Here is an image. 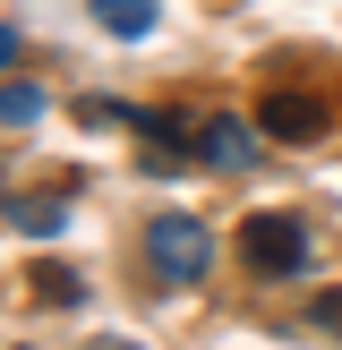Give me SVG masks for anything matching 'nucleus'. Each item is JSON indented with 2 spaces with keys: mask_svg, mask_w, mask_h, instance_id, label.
I'll return each mask as SVG.
<instances>
[{
  "mask_svg": "<svg viewBox=\"0 0 342 350\" xmlns=\"http://www.w3.org/2000/svg\"><path fill=\"white\" fill-rule=\"evenodd\" d=\"M239 265L265 273V282H291V273L308 265V231L291 214H248L239 222Z\"/></svg>",
  "mask_w": 342,
  "mask_h": 350,
  "instance_id": "2",
  "label": "nucleus"
},
{
  "mask_svg": "<svg viewBox=\"0 0 342 350\" xmlns=\"http://www.w3.org/2000/svg\"><path fill=\"white\" fill-rule=\"evenodd\" d=\"M9 222H17V231H34V239H51V231H60V197H17Z\"/></svg>",
  "mask_w": 342,
  "mask_h": 350,
  "instance_id": "8",
  "label": "nucleus"
},
{
  "mask_svg": "<svg viewBox=\"0 0 342 350\" xmlns=\"http://www.w3.org/2000/svg\"><path fill=\"white\" fill-rule=\"evenodd\" d=\"M94 26H111L120 43H137V34H154V0H94Z\"/></svg>",
  "mask_w": 342,
  "mask_h": 350,
  "instance_id": "5",
  "label": "nucleus"
},
{
  "mask_svg": "<svg viewBox=\"0 0 342 350\" xmlns=\"http://www.w3.org/2000/svg\"><path fill=\"white\" fill-rule=\"evenodd\" d=\"M197 146H205V163H214V171H248L256 146H265V129H248V120H205Z\"/></svg>",
  "mask_w": 342,
  "mask_h": 350,
  "instance_id": "4",
  "label": "nucleus"
},
{
  "mask_svg": "<svg viewBox=\"0 0 342 350\" xmlns=\"http://www.w3.org/2000/svg\"><path fill=\"white\" fill-rule=\"evenodd\" d=\"M26 291H34L43 308H77V299H86V282H77L68 265H34V282H26Z\"/></svg>",
  "mask_w": 342,
  "mask_h": 350,
  "instance_id": "6",
  "label": "nucleus"
},
{
  "mask_svg": "<svg viewBox=\"0 0 342 350\" xmlns=\"http://www.w3.org/2000/svg\"><path fill=\"white\" fill-rule=\"evenodd\" d=\"M325 120H334V111H325L317 94H300V85H274V94L256 103V129H265V137H282V146H317V137H325Z\"/></svg>",
  "mask_w": 342,
  "mask_h": 350,
  "instance_id": "3",
  "label": "nucleus"
},
{
  "mask_svg": "<svg viewBox=\"0 0 342 350\" xmlns=\"http://www.w3.org/2000/svg\"><path fill=\"white\" fill-rule=\"evenodd\" d=\"M146 265L163 273V282H205V265H214V231H205L197 214L146 222Z\"/></svg>",
  "mask_w": 342,
  "mask_h": 350,
  "instance_id": "1",
  "label": "nucleus"
},
{
  "mask_svg": "<svg viewBox=\"0 0 342 350\" xmlns=\"http://www.w3.org/2000/svg\"><path fill=\"white\" fill-rule=\"evenodd\" d=\"M317 325H334V334H342V291H325V299H317Z\"/></svg>",
  "mask_w": 342,
  "mask_h": 350,
  "instance_id": "9",
  "label": "nucleus"
},
{
  "mask_svg": "<svg viewBox=\"0 0 342 350\" xmlns=\"http://www.w3.org/2000/svg\"><path fill=\"white\" fill-rule=\"evenodd\" d=\"M94 350H129V342H94Z\"/></svg>",
  "mask_w": 342,
  "mask_h": 350,
  "instance_id": "11",
  "label": "nucleus"
},
{
  "mask_svg": "<svg viewBox=\"0 0 342 350\" xmlns=\"http://www.w3.org/2000/svg\"><path fill=\"white\" fill-rule=\"evenodd\" d=\"M0 120H9V129L43 120V85H34V77H9V85H0Z\"/></svg>",
  "mask_w": 342,
  "mask_h": 350,
  "instance_id": "7",
  "label": "nucleus"
},
{
  "mask_svg": "<svg viewBox=\"0 0 342 350\" xmlns=\"http://www.w3.org/2000/svg\"><path fill=\"white\" fill-rule=\"evenodd\" d=\"M17 60V26H0V68H9Z\"/></svg>",
  "mask_w": 342,
  "mask_h": 350,
  "instance_id": "10",
  "label": "nucleus"
}]
</instances>
